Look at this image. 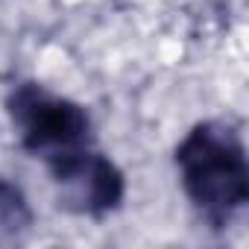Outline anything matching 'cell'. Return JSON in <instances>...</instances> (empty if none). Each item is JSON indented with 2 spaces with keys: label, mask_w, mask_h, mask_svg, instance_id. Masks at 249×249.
I'll return each mask as SVG.
<instances>
[{
  "label": "cell",
  "mask_w": 249,
  "mask_h": 249,
  "mask_svg": "<svg viewBox=\"0 0 249 249\" xmlns=\"http://www.w3.org/2000/svg\"><path fill=\"white\" fill-rule=\"evenodd\" d=\"M176 167L188 199L211 229H226L249 202L246 147L231 123H196L176 147Z\"/></svg>",
  "instance_id": "obj_1"
},
{
  "label": "cell",
  "mask_w": 249,
  "mask_h": 249,
  "mask_svg": "<svg viewBox=\"0 0 249 249\" xmlns=\"http://www.w3.org/2000/svg\"><path fill=\"white\" fill-rule=\"evenodd\" d=\"M18 141L36 159H56L82 147H91L88 111L38 82H21L6 100Z\"/></svg>",
  "instance_id": "obj_2"
},
{
  "label": "cell",
  "mask_w": 249,
  "mask_h": 249,
  "mask_svg": "<svg viewBox=\"0 0 249 249\" xmlns=\"http://www.w3.org/2000/svg\"><path fill=\"white\" fill-rule=\"evenodd\" d=\"M44 164L59 191V205L73 214L106 217L123 202L126 194L123 173L111 159L94 153L91 147L56 156Z\"/></svg>",
  "instance_id": "obj_3"
},
{
  "label": "cell",
  "mask_w": 249,
  "mask_h": 249,
  "mask_svg": "<svg viewBox=\"0 0 249 249\" xmlns=\"http://www.w3.org/2000/svg\"><path fill=\"white\" fill-rule=\"evenodd\" d=\"M30 226H33V208L24 191L9 179H0V246L21 243Z\"/></svg>",
  "instance_id": "obj_4"
}]
</instances>
